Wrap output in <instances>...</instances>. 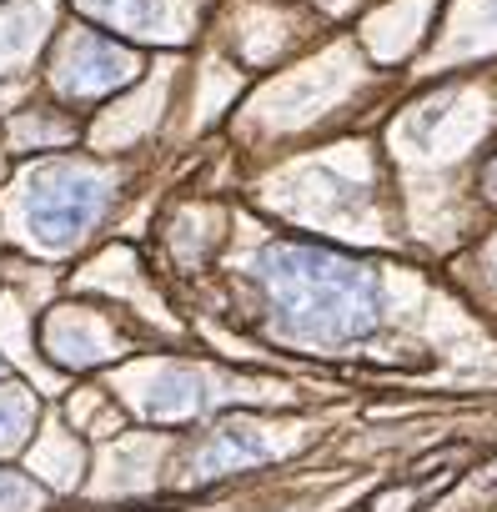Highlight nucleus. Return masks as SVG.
I'll return each instance as SVG.
<instances>
[{
	"instance_id": "8",
	"label": "nucleus",
	"mask_w": 497,
	"mask_h": 512,
	"mask_svg": "<svg viewBox=\"0 0 497 512\" xmlns=\"http://www.w3.org/2000/svg\"><path fill=\"white\" fill-rule=\"evenodd\" d=\"M36 507H41V487L0 467V512H36Z\"/></svg>"
},
{
	"instance_id": "4",
	"label": "nucleus",
	"mask_w": 497,
	"mask_h": 512,
	"mask_svg": "<svg viewBox=\"0 0 497 512\" xmlns=\"http://www.w3.org/2000/svg\"><path fill=\"white\" fill-rule=\"evenodd\" d=\"M267 457V442L257 427L246 422H226L216 437L201 442V452L191 457V472L196 477H216V472H231V467H246V462H262Z\"/></svg>"
},
{
	"instance_id": "9",
	"label": "nucleus",
	"mask_w": 497,
	"mask_h": 512,
	"mask_svg": "<svg viewBox=\"0 0 497 512\" xmlns=\"http://www.w3.org/2000/svg\"><path fill=\"white\" fill-rule=\"evenodd\" d=\"M487 191H492V196H497V161H492V166H487Z\"/></svg>"
},
{
	"instance_id": "7",
	"label": "nucleus",
	"mask_w": 497,
	"mask_h": 512,
	"mask_svg": "<svg viewBox=\"0 0 497 512\" xmlns=\"http://www.w3.org/2000/svg\"><path fill=\"white\" fill-rule=\"evenodd\" d=\"M86 11H96L101 21L126 26V31H156L166 16L161 0H86Z\"/></svg>"
},
{
	"instance_id": "2",
	"label": "nucleus",
	"mask_w": 497,
	"mask_h": 512,
	"mask_svg": "<svg viewBox=\"0 0 497 512\" xmlns=\"http://www.w3.org/2000/svg\"><path fill=\"white\" fill-rule=\"evenodd\" d=\"M106 206V176L91 166H41L26 186V221L36 231V241L46 246H71L91 231V221Z\"/></svg>"
},
{
	"instance_id": "6",
	"label": "nucleus",
	"mask_w": 497,
	"mask_h": 512,
	"mask_svg": "<svg viewBox=\"0 0 497 512\" xmlns=\"http://www.w3.org/2000/svg\"><path fill=\"white\" fill-rule=\"evenodd\" d=\"M36 422V402L26 387H0V452H16Z\"/></svg>"
},
{
	"instance_id": "10",
	"label": "nucleus",
	"mask_w": 497,
	"mask_h": 512,
	"mask_svg": "<svg viewBox=\"0 0 497 512\" xmlns=\"http://www.w3.org/2000/svg\"><path fill=\"white\" fill-rule=\"evenodd\" d=\"M492 11H497V0H492Z\"/></svg>"
},
{
	"instance_id": "1",
	"label": "nucleus",
	"mask_w": 497,
	"mask_h": 512,
	"mask_svg": "<svg viewBox=\"0 0 497 512\" xmlns=\"http://www.w3.org/2000/svg\"><path fill=\"white\" fill-rule=\"evenodd\" d=\"M257 282L272 292L287 337L302 342H357L382 322V277L357 256L327 246L277 241L252 262Z\"/></svg>"
},
{
	"instance_id": "3",
	"label": "nucleus",
	"mask_w": 497,
	"mask_h": 512,
	"mask_svg": "<svg viewBox=\"0 0 497 512\" xmlns=\"http://www.w3.org/2000/svg\"><path fill=\"white\" fill-rule=\"evenodd\" d=\"M56 71H61V91H71V96H106V91H116V86H126L136 76V61L116 41L86 31V36H76L61 51Z\"/></svg>"
},
{
	"instance_id": "5",
	"label": "nucleus",
	"mask_w": 497,
	"mask_h": 512,
	"mask_svg": "<svg viewBox=\"0 0 497 512\" xmlns=\"http://www.w3.org/2000/svg\"><path fill=\"white\" fill-rule=\"evenodd\" d=\"M151 417H186L201 407V377L191 372H166L156 387H151Z\"/></svg>"
}]
</instances>
